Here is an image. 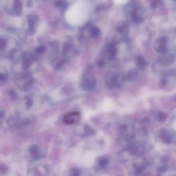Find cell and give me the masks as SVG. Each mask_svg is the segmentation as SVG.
Returning a JSON list of instances; mask_svg holds the SVG:
<instances>
[{
  "instance_id": "6da1fadb",
  "label": "cell",
  "mask_w": 176,
  "mask_h": 176,
  "mask_svg": "<svg viewBox=\"0 0 176 176\" xmlns=\"http://www.w3.org/2000/svg\"><path fill=\"white\" fill-rule=\"evenodd\" d=\"M92 9L89 0H79L70 7L68 14L69 20L75 25L83 24L88 19Z\"/></svg>"
},
{
  "instance_id": "7a4b0ae2",
  "label": "cell",
  "mask_w": 176,
  "mask_h": 176,
  "mask_svg": "<svg viewBox=\"0 0 176 176\" xmlns=\"http://www.w3.org/2000/svg\"><path fill=\"white\" fill-rule=\"evenodd\" d=\"M124 77L120 74L110 73L105 76V84L111 89L118 88L121 86L124 81Z\"/></svg>"
},
{
  "instance_id": "3957f363",
  "label": "cell",
  "mask_w": 176,
  "mask_h": 176,
  "mask_svg": "<svg viewBox=\"0 0 176 176\" xmlns=\"http://www.w3.org/2000/svg\"><path fill=\"white\" fill-rule=\"evenodd\" d=\"M97 84V80L95 76L90 73L84 74L81 78L80 86L85 91L93 90Z\"/></svg>"
},
{
  "instance_id": "277c9868",
  "label": "cell",
  "mask_w": 176,
  "mask_h": 176,
  "mask_svg": "<svg viewBox=\"0 0 176 176\" xmlns=\"http://www.w3.org/2000/svg\"><path fill=\"white\" fill-rule=\"evenodd\" d=\"M80 113L77 111H72L69 112L64 116L63 122L67 125H72L77 123L81 119Z\"/></svg>"
},
{
  "instance_id": "5b68a950",
  "label": "cell",
  "mask_w": 176,
  "mask_h": 176,
  "mask_svg": "<svg viewBox=\"0 0 176 176\" xmlns=\"http://www.w3.org/2000/svg\"><path fill=\"white\" fill-rule=\"evenodd\" d=\"M29 152L32 158L35 161L41 159L43 156L41 147L37 145H32L29 149Z\"/></svg>"
},
{
  "instance_id": "8992f818",
  "label": "cell",
  "mask_w": 176,
  "mask_h": 176,
  "mask_svg": "<svg viewBox=\"0 0 176 176\" xmlns=\"http://www.w3.org/2000/svg\"><path fill=\"white\" fill-rule=\"evenodd\" d=\"M174 56L171 54H167V53L164 54L163 56L160 59V64L162 66H169L173 63L174 60Z\"/></svg>"
},
{
  "instance_id": "52a82bcc",
  "label": "cell",
  "mask_w": 176,
  "mask_h": 176,
  "mask_svg": "<svg viewBox=\"0 0 176 176\" xmlns=\"http://www.w3.org/2000/svg\"><path fill=\"white\" fill-rule=\"evenodd\" d=\"M166 45V43L165 40L159 41L155 45V50L158 53L163 54H166L167 51V48Z\"/></svg>"
},
{
  "instance_id": "ba28073f",
  "label": "cell",
  "mask_w": 176,
  "mask_h": 176,
  "mask_svg": "<svg viewBox=\"0 0 176 176\" xmlns=\"http://www.w3.org/2000/svg\"><path fill=\"white\" fill-rule=\"evenodd\" d=\"M116 55V50L113 46H110L107 48L106 53H105V57L110 60H112L115 58Z\"/></svg>"
},
{
  "instance_id": "9c48e42d",
  "label": "cell",
  "mask_w": 176,
  "mask_h": 176,
  "mask_svg": "<svg viewBox=\"0 0 176 176\" xmlns=\"http://www.w3.org/2000/svg\"><path fill=\"white\" fill-rule=\"evenodd\" d=\"M155 118L158 122H163L165 121L166 119V116L164 112L159 111L156 113Z\"/></svg>"
},
{
  "instance_id": "30bf717a",
  "label": "cell",
  "mask_w": 176,
  "mask_h": 176,
  "mask_svg": "<svg viewBox=\"0 0 176 176\" xmlns=\"http://www.w3.org/2000/svg\"><path fill=\"white\" fill-rule=\"evenodd\" d=\"M9 172V167L5 163L0 164V176H4Z\"/></svg>"
},
{
  "instance_id": "8fae6325",
  "label": "cell",
  "mask_w": 176,
  "mask_h": 176,
  "mask_svg": "<svg viewBox=\"0 0 176 176\" xmlns=\"http://www.w3.org/2000/svg\"><path fill=\"white\" fill-rule=\"evenodd\" d=\"M136 63L138 66L140 68H143L146 66V62L143 57L141 56H138L136 58Z\"/></svg>"
},
{
  "instance_id": "7c38bea8",
  "label": "cell",
  "mask_w": 176,
  "mask_h": 176,
  "mask_svg": "<svg viewBox=\"0 0 176 176\" xmlns=\"http://www.w3.org/2000/svg\"><path fill=\"white\" fill-rule=\"evenodd\" d=\"M47 172H42L38 168L35 169L33 172V176H46Z\"/></svg>"
},
{
  "instance_id": "4fadbf2b",
  "label": "cell",
  "mask_w": 176,
  "mask_h": 176,
  "mask_svg": "<svg viewBox=\"0 0 176 176\" xmlns=\"http://www.w3.org/2000/svg\"><path fill=\"white\" fill-rule=\"evenodd\" d=\"M114 2L117 4H125L128 2L129 0H113Z\"/></svg>"
}]
</instances>
